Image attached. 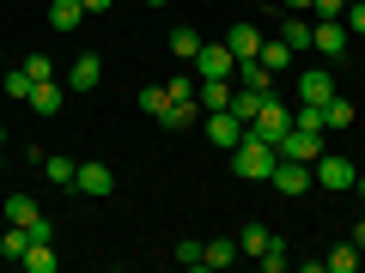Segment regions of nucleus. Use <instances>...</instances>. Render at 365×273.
I'll return each mask as SVG.
<instances>
[{
    "label": "nucleus",
    "mask_w": 365,
    "mask_h": 273,
    "mask_svg": "<svg viewBox=\"0 0 365 273\" xmlns=\"http://www.w3.org/2000/svg\"><path fill=\"white\" fill-rule=\"evenodd\" d=\"M274 158H280V152H274L268 140H256V134L244 128V140L232 146V176H244V182H268V170H274Z\"/></svg>",
    "instance_id": "1"
},
{
    "label": "nucleus",
    "mask_w": 365,
    "mask_h": 273,
    "mask_svg": "<svg viewBox=\"0 0 365 273\" xmlns=\"http://www.w3.org/2000/svg\"><path fill=\"white\" fill-rule=\"evenodd\" d=\"M287 128H292V109H280V97H262V116L250 122V134H256V140H268L274 152H280V140H287Z\"/></svg>",
    "instance_id": "2"
},
{
    "label": "nucleus",
    "mask_w": 365,
    "mask_h": 273,
    "mask_svg": "<svg viewBox=\"0 0 365 273\" xmlns=\"http://www.w3.org/2000/svg\"><path fill=\"white\" fill-rule=\"evenodd\" d=\"M311 176H317V188H329V195H341V188H353V176H359V164L353 158H335V152H323L311 164Z\"/></svg>",
    "instance_id": "3"
},
{
    "label": "nucleus",
    "mask_w": 365,
    "mask_h": 273,
    "mask_svg": "<svg viewBox=\"0 0 365 273\" xmlns=\"http://www.w3.org/2000/svg\"><path fill=\"white\" fill-rule=\"evenodd\" d=\"M73 188L91 195V200H104V195H116V170H110L104 158H86V164L73 170Z\"/></svg>",
    "instance_id": "4"
},
{
    "label": "nucleus",
    "mask_w": 365,
    "mask_h": 273,
    "mask_svg": "<svg viewBox=\"0 0 365 273\" xmlns=\"http://www.w3.org/2000/svg\"><path fill=\"white\" fill-rule=\"evenodd\" d=\"M268 182L280 188V195H304V188H317V176H311V164H299V158H274V170H268Z\"/></svg>",
    "instance_id": "5"
},
{
    "label": "nucleus",
    "mask_w": 365,
    "mask_h": 273,
    "mask_svg": "<svg viewBox=\"0 0 365 273\" xmlns=\"http://www.w3.org/2000/svg\"><path fill=\"white\" fill-rule=\"evenodd\" d=\"M98 79H104V61L86 49V55H73V61H67V79H61V85L73 91V97H86V91H98Z\"/></svg>",
    "instance_id": "6"
},
{
    "label": "nucleus",
    "mask_w": 365,
    "mask_h": 273,
    "mask_svg": "<svg viewBox=\"0 0 365 273\" xmlns=\"http://www.w3.org/2000/svg\"><path fill=\"white\" fill-rule=\"evenodd\" d=\"M311 49L323 55V61H341V55H347V25H341V18H317L311 25Z\"/></svg>",
    "instance_id": "7"
},
{
    "label": "nucleus",
    "mask_w": 365,
    "mask_h": 273,
    "mask_svg": "<svg viewBox=\"0 0 365 273\" xmlns=\"http://www.w3.org/2000/svg\"><path fill=\"white\" fill-rule=\"evenodd\" d=\"M6 219H13V225H25V231L37 237V243H49V237H55V225L37 213V200H31V195H13V200H6Z\"/></svg>",
    "instance_id": "8"
},
{
    "label": "nucleus",
    "mask_w": 365,
    "mask_h": 273,
    "mask_svg": "<svg viewBox=\"0 0 365 273\" xmlns=\"http://www.w3.org/2000/svg\"><path fill=\"white\" fill-rule=\"evenodd\" d=\"M189 67H195V79H232V49H225V43H201V55H195V61H189Z\"/></svg>",
    "instance_id": "9"
},
{
    "label": "nucleus",
    "mask_w": 365,
    "mask_h": 273,
    "mask_svg": "<svg viewBox=\"0 0 365 273\" xmlns=\"http://www.w3.org/2000/svg\"><path fill=\"white\" fill-rule=\"evenodd\" d=\"M280 158L317 164V158H323V134H311V128H287V140H280Z\"/></svg>",
    "instance_id": "10"
},
{
    "label": "nucleus",
    "mask_w": 365,
    "mask_h": 273,
    "mask_svg": "<svg viewBox=\"0 0 365 273\" xmlns=\"http://www.w3.org/2000/svg\"><path fill=\"white\" fill-rule=\"evenodd\" d=\"M335 97V73L329 67H304L299 73V104H329Z\"/></svg>",
    "instance_id": "11"
},
{
    "label": "nucleus",
    "mask_w": 365,
    "mask_h": 273,
    "mask_svg": "<svg viewBox=\"0 0 365 273\" xmlns=\"http://www.w3.org/2000/svg\"><path fill=\"white\" fill-rule=\"evenodd\" d=\"M67 97H73V91H67L61 79H43V85H31V97H25V104L37 109V116H55V109H67Z\"/></svg>",
    "instance_id": "12"
},
{
    "label": "nucleus",
    "mask_w": 365,
    "mask_h": 273,
    "mask_svg": "<svg viewBox=\"0 0 365 273\" xmlns=\"http://www.w3.org/2000/svg\"><path fill=\"white\" fill-rule=\"evenodd\" d=\"M207 140H213V146H225V152H232V146L244 140V122H237L232 109H207Z\"/></svg>",
    "instance_id": "13"
},
{
    "label": "nucleus",
    "mask_w": 365,
    "mask_h": 273,
    "mask_svg": "<svg viewBox=\"0 0 365 273\" xmlns=\"http://www.w3.org/2000/svg\"><path fill=\"white\" fill-rule=\"evenodd\" d=\"M225 49H232V61H256V55H262V31L250 25V18H244V25H232Z\"/></svg>",
    "instance_id": "14"
},
{
    "label": "nucleus",
    "mask_w": 365,
    "mask_h": 273,
    "mask_svg": "<svg viewBox=\"0 0 365 273\" xmlns=\"http://www.w3.org/2000/svg\"><path fill=\"white\" fill-rule=\"evenodd\" d=\"M195 109H201L195 97H182V104H177V97H170V104L158 109L153 122H158V128H165V134H182V128H189V122H195Z\"/></svg>",
    "instance_id": "15"
},
{
    "label": "nucleus",
    "mask_w": 365,
    "mask_h": 273,
    "mask_svg": "<svg viewBox=\"0 0 365 273\" xmlns=\"http://www.w3.org/2000/svg\"><path fill=\"white\" fill-rule=\"evenodd\" d=\"M195 104L201 109H232V79H195Z\"/></svg>",
    "instance_id": "16"
},
{
    "label": "nucleus",
    "mask_w": 365,
    "mask_h": 273,
    "mask_svg": "<svg viewBox=\"0 0 365 273\" xmlns=\"http://www.w3.org/2000/svg\"><path fill=\"white\" fill-rule=\"evenodd\" d=\"M292 55H299V49H292V43H287V37H262V55H256V61H262V67H268V73H280V67H287V61H292Z\"/></svg>",
    "instance_id": "17"
},
{
    "label": "nucleus",
    "mask_w": 365,
    "mask_h": 273,
    "mask_svg": "<svg viewBox=\"0 0 365 273\" xmlns=\"http://www.w3.org/2000/svg\"><path fill=\"white\" fill-rule=\"evenodd\" d=\"M19 267H25V273H55V267H61V255H55L49 243H31L25 255H19Z\"/></svg>",
    "instance_id": "18"
},
{
    "label": "nucleus",
    "mask_w": 365,
    "mask_h": 273,
    "mask_svg": "<svg viewBox=\"0 0 365 273\" xmlns=\"http://www.w3.org/2000/svg\"><path fill=\"white\" fill-rule=\"evenodd\" d=\"M79 18H86L79 0H49V25H55V31H79Z\"/></svg>",
    "instance_id": "19"
},
{
    "label": "nucleus",
    "mask_w": 365,
    "mask_h": 273,
    "mask_svg": "<svg viewBox=\"0 0 365 273\" xmlns=\"http://www.w3.org/2000/svg\"><path fill=\"white\" fill-rule=\"evenodd\" d=\"M170 55H177V61L189 67V61H195V55H201V37H195V31H189V25H177V31H170Z\"/></svg>",
    "instance_id": "20"
},
{
    "label": "nucleus",
    "mask_w": 365,
    "mask_h": 273,
    "mask_svg": "<svg viewBox=\"0 0 365 273\" xmlns=\"http://www.w3.org/2000/svg\"><path fill=\"white\" fill-rule=\"evenodd\" d=\"M262 97H268V91H232V116L244 122V128L262 116Z\"/></svg>",
    "instance_id": "21"
},
{
    "label": "nucleus",
    "mask_w": 365,
    "mask_h": 273,
    "mask_svg": "<svg viewBox=\"0 0 365 273\" xmlns=\"http://www.w3.org/2000/svg\"><path fill=\"white\" fill-rule=\"evenodd\" d=\"M237 261V243L232 237H220V243H201V267H232Z\"/></svg>",
    "instance_id": "22"
},
{
    "label": "nucleus",
    "mask_w": 365,
    "mask_h": 273,
    "mask_svg": "<svg viewBox=\"0 0 365 273\" xmlns=\"http://www.w3.org/2000/svg\"><path fill=\"white\" fill-rule=\"evenodd\" d=\"M323 128H353V104H347V97H341V91H335V97H329V104H323Z\"/></svg>",
    "instance_id": "23"
},
{
    "label": "nucleus",
    "mask_w": 365,
    "mask_h": 273,
    "mask_svg": "<svg viewBox=\"0 0 365 273\" xmlns=\"http://www.w3.org/2000/svg\"><path fill=\"white\" fill-rule=\"evenodd\" d=\"M237 79H244V91H274V73L262 61H237Z\"/></svg>",
    "instance_id": "24"
},
{
    "label": "nucleus",
    "mask_w": 365,
    "mask_h": 273,
    "mask_svg": "<svg viewBox=\"0 0 365 273\" xmlns=\"http://www.w3.org/2000/svg\"><path fill=\"white\" fill-rule=\"evenodd\" d=\"M31 85H37V79H31L25 67H6V73H0V91H6V97H19V104L31 97Z\"/></svg>",
    "instance_id": "25"
},
{
    "label": "nucleus",
    "mask_w": 365,
    "mask_h": 273,
    "mask_svg": "<svg viewBox=\"0 0 365 273\" xmlns=\"http://www.w3.org/2000/svg\"><path fill=\"white\" fill-rule=\"evenodd\" d=\"M280 37H287L292 49H311V18H299V13H287V18H280Z\"/></svg>",
    "instance_id": "26"
},
{
    "label": "nucleus",
    "mask_w": 365,
    "mask_h": 273,
    "mask_svg": "<svg viewBox=\"0 0 365 273\" xmlns=\"http://www.w3.org/2000/svg\"><path fill=\"white\" fill-rule=\"evenodd\" d=\"M268 225H244V231H237V255H262V249H268Z\"/></svg>",
    "instance_id": "27"
},
{
    "label": "nucleus",
    "mask_w": 365,
    "mask_h": 273,
    "mask_svg": "<svg viewBox=\"0 0 365 273\" xmlns=\"http://www.w3.org/2000/svg\"><path fill=\"white\" fill-rule=\"evenodd\" d=\"M73 170H79L73 158H43V176H49L55 188H73Z\"/></svg>",
    "instance_id": "28"
},
{
    "label": "nucleus",
    "mask_w": 365,
    "mask_h": 273,
    "mask_svg": "<svg viewBox=\"0 0 365 273\" xmlns=\"http://www.w3.org/2000/svg\"><path fill=\"white\" fill-rule=\"evenodd\" d=\"M359 255H365L359 243H341V249H329V273H353V267H359Z\"/></svg>",
    "instance_id": "29"
},
{
    "label": "nucleus",
    "mask_w": 365,
    "mask_h": 273,
    "mask_svg": "<svg viewBox=\"0 0 365 273\" xmlns=\"http://www.w3.org/2000/svg\"><path fill=\"white\" fill-rule=\"evenodd\" d=\"M31 243H37V237H31L25 225H13V231L0 237V255H13V261H19V255H25V249H31Z\"/></svg>",
    "instance_id": "30"
},
{
    "label": "nucleus",
    "mask_w": 365,
    "mask_h": 273,
    "mask_svg": "<svg viewBox=\"0 0 365 273\" xmlns=\"http://www.w3.org/2000/svg\"><path fill=\"white\" fill-rule=\"evenodd\" d=\"M292 128H311V134H323V104H299V109H292Z\"/></svg>",
    "instance_id": "31"
},
{
    "label": "nucleus",
    "mask_w": 365,
    "mask_h": 273,
    "mask_svg": "<svg viewBox=\"0 0 365 273\" xmlns=\"http://www.w3.org/2000/svg\"><path fill=\"white\" fill-rule=\"evenodd\" d=\"M262 267H268V273H280V267H287V243H280V237H268V249H262Z\"/></svg>",
    "instance_id": "32"
},
{
    "label": "nucleus",
    "mask_w": 365,
    "mask_h": 273,
    "mask_svg": "<svg viewBox=\"0 0 365 273\" xmlns=\"http://www.w3.org/2000/svg\"><path fill=\"white\" fill-rule=\"evenodd\" d=\"M165 104H170V91H165V85H146V91H140V109H146V116H158Z\"/></svg>",
    "instance_id": "33"
},
{
    "label": "nucleus",
    "mask_w": 365,
    "mask_h": 273,
    "mask_svg": "<svg viewBox=\"0 0 365 273\" xmlns=\"http://www.w3.org/2000/svg\"><path fill=\"white\" fill-rule=\"evenodd\" d=\"M341 25H347V37H365V0H353L347 13H341Z\"/></svg>",
    "instance_id": "34"
},
{
    "label": "nucleus",
    "mask_w": 365,
    "mask_h": 273,
    "mask_svg": "<svg viewBox=\"0 0 365 273\" xmlns=\"http://www.w3.org/2000/svg\"><path fill=\"white\" fill-rule=\"evenodd\" d=\"M19 67H25L37 85H43V79H55V61H49V55H31V61H19Z\"/></svg>",
    "instance_id": "35"
},
{
    "label": "nucleus",
    "mask_w": 365,
    "mask_h": 273,
    "mask_svg": "<svg viewBox=\"0 0 365 273\" xmlns=\"http://www.w3.org/2000/svg\"><path fill=\"white\" fill-rule=\"evenodd\" d=\"M165 91H170V97H177V104H182V97H195V73H177V79H170Z\"/></svg>",
    "instance_id": "36"
},
{
    "label": "nucleus",
    "mask_w": 365,
    "mask_h": 273,
    "mask_svg": "<svg viewBox=\"0 0 365 273\" xmlns=\"http://www.w3.org/2000/svg\"><path fill=\"white\" fill-rule=\"evenodd\" d=\"M177 261H182V267H201V243H195V237H182V243H177Z\"/></svg>",
    "instance_id": "37"
},
{
    "label": "nucleus",
    "mask_w": 365,
    "mask_h": 273,
    "mask_svg": "<svg viewBox=\"0 0 365 273\" xmlns=\"http://www.w3.org/2000/svg\"><path fill=\"white\" fill-rule=\"evenodd\" d=\"M311 13L317 18H341V13H347V0H311Z\"/></svg>",
    "instance_id": "38"
},
{
    "label": "nucleus",
    "mask_w": 365,
    "mask_h": 273,
    "mask_svg": "<svg viewBox=\"0 0 365 273\" xmlns=\"http://www.w3.org/2000/svg\"><path fill=\"white\" fill-rule=\"evenodd\" d=\"M79 6H86V13H110V6H116V0H79Z\"/></svg>",
    "instance_id": "39"
},
{
    "label": "nucleus",
    "mask_w": 365,
    "mask_h": 273,
    "mask_svg": "<svg viewBox=\"0 0 365 273\" xmlns=\"http://www.w3.org/2000/svg\"><path fill=\"white\" fill-rule=\"evenodd\" d=\"M353 195H359V207H365V170H359V176H353Z\"/></svg>",
    "instance_id": "40"
},
{
    "label": "nucleus",
    "mask_w": 365,
    "mask_h": 273,
    "mask_svg": "<svg viewBox=\"0 0 365 273\" xmlns=\"http://www.w3.org/2000/svg\"><path fill=\"white\" fill-rule=\"evenodd\" d=\"M287 13H311V0H287Z\"/></svg>",
    "instance_id": "41"
},
{
    "label": "nucleus",
    "mask_w": 365,
    "mask_h": 273,
    "mask_svg": "<svg viewBox=\"0 0 365 273\" xmlns=\"http://www.w3.org/2000/svg\"><path fill=\"white\" fill-rule=\"evenodd\" d=\"M353 243H359V249H365V219H359V225H353Z\"/></svg>",
    "instance_id": "42"
},
{
    "label": "nucleus",
    "mask_w": 365,
    "mask_h": 273,
    "mask_svg": "<svg viewBox=\"0 0 365 273\" xmlns=\"http://www.w3.org/2000/svg\"><path fill=\"white\" fill-rule=\"evenodd\" d=\"M0 146H6V122H0Z\"/></svg>",
    "instance_id": "43"
},
{
    "label": "nucleus",
    "mask_w": 365,
    "mask_h": 273,
    "mask_svg": "<svg viewBox=\"0 0 365 273\" xmlns=\"http://www.w3.org/2000/svg\"><path fill=\"white\" fill-rule=\"evenodd\" d=\"M146 6H170V0H146Z\"/></svg>",
    "instance_id": "44"
},
{
    "label": "nucleus",
    "mask_w": 365,
    "mask_h": 273,
    "mask_svg": "<svg viewBox=\"0 0 365 273\" xmlns=\"http://www.w3.org/2000/svg\"><path fill=\"white\" fill-rule=\"evenodd\" d=\"M0 73H6V55H0Z\"/></svg>",
    "instance_id": "45"
},
{
    "label": "nucleus",
    "mask_w": 365,
    "mask_h": 273,
    "mask_svg": "<svg viewBox=\"0 0 365 273\" xmlns=\"http://www.w3.org/2000/svg\"><path fill=\"white\" fill-rule=\"evenodd\" d=\"M0 164H6V158H0Z\"/></svg>",
    "instance_id": "46"
},
{
    "label": "nucleus",
    "mask_w": 365,
    "mask_h": 273,
    "mask_svg": "<svg viewBox=\"0 0 365 273\" xmlns=\"http://www.w3.org/2000/svg\"><path fill=\"white\" fill-rule=\"evenodd\" d=\"M0 261H6V255H0Z\"/></svg>",
    "instance_id": "47"
}]
</instances>
